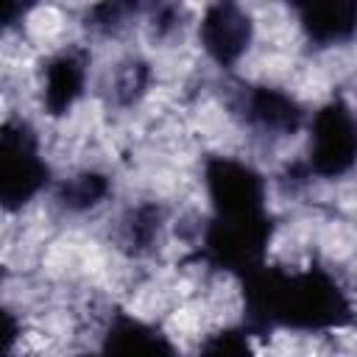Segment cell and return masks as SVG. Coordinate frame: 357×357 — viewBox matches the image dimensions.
<instances>
[{"label":"cell","instance_id":"8992f818","mask_svg":"<svg viewBox=\"0 0 357 357\" xmlns=\"http://www.w3.org/2000/svg\"><path fill=\"white\" fill-rule=\"evenodd\" d=\"M251 31L254 25L245 8L234 3H215L201 20V45L220 67H229L248 50Z\"/></svg>","mask_w":357,"mask_h":357},{"label":"cell","instance_id":"4fadbf2b","mask_svg":"<svg viewBox=\"0 0 357 357\" xmlns=\"http://www.w3.org/2000/svg\"><path fill=\"white\" fill-rule=\"evenodd\" d=\"M159 229V209L156 206H139L131 212V220L126 223V245H131L134 251L148 248L156 237Z\"/></svg>","mask_w":357,"mask_h":357},{"label":"cell","instance_id":"5b68a950","mask_svg":"<svg viewBox=\"0 0 357 357\" xmlns=\"http://www.w3.org/2000/svg\"><path fill=\"white\" fill-rule=\"evenodd\" d=\"M204 181L215 215L265 212V184L251 165L229 156H209L204 165Z\"/></svg>","mask_w":357,"mask_h":357},{"label":"cell","instance_id":"9a60e30c","mask_svg":"<svg viewBox=\"0 0 357 357\" xmlns=\"http://www.w3.org/2000/svg\"><path fill=\"white\" fill-rule=\"evenodd\" d=\"M78 357H98V354H78Z\"/></svg>","mask_w":357,"mask_h":357},{"label":"cell","instance_id":"7c38bea8","mask_svg":"<svg viewBox=\"0 0 357 357\" xmlns=\"http://www.w3.org/2000/svg\"><path fill=\"white\" fill-rule=\"evenodd\" d=\"M195 357H254V351H251L245 332L223 329V332H215L212 337H206Z\"/></svg>","mask_w":357,"mask_h":357},{"label":"cell","instance_id":"30bf717a","mask_svg":"<svg viewBox=\"0 0 357 357\" xmlns=\"http://www.w3.org/2000/svg\"><path fill=\"white\" fill-rule=\"evenodd\" d=\"M84 75H86V56L81 50H64L47 61L42 103L53 117L64 114L78 100L84 89Z\"/></svg>","mask_w":357,"mask_h":357},{"label":"cell","instance_id":"3957f363","mask_svg":"<svg viewBox=\"0 0 357 357\" xmlns=\"http://www.w3.org/2000/svg\"><path fill=\"white\" fill-rule=\"evenodd\" d=\"M47 165L39 156L36 134L22 120L3 123L0 131V201L8 212L25 206L45 184Z\"/></svg>","mask_w":357,"mask_h":357},{"label":"cell","instance_id":"5bb4252c","mask_svg":"<svg viewBox=\"0 0 357 357\" xmlns=\"http://www.w3.org/2000/svg\"><path fill=\"white\" fill-rule=\"evenodd\" d=\"M145 84H148V67L137 61V64H131V67L123 70V75H120V81H117V92H120L123 100L128 103V100H134V98L145 89Z\"/></svg>","mask_w":357,"mask_h":357},{"label":"cell","instance_id":"8fae6325","mask_svg":"<svg viewBox=\"0 0 357 357\" xmlns=\"http://www.w3.org/2000/svg\"><path fill=\"white\" fill-rule=\"evenodd\" d=\"M106 192H109V178L103 173L86 170V173H78L61 184L59 201L67 209H89V206L100 204L106 198Z\"/></svg>","mask_w":357,"mask_h":357},{"label":"cell","instance_id":"7a4b0ae2","mask_svg":"<svg viewBox=\"0 0 357 357\" xmlns=\"http://www.w3.org/2000/svg\"><path fill=\"white\" fill-rule=\"evenodd\" d=\"M273 237V220L268 212L254 215H212L204 231L201 257L218 268L237 273L240 279L262 268L268 243Z\"/></svg>","mask_w":357,"mask_h":357},{"label":"cell","instance_id":"9c48e42d","mask_svg":"<svg viewBox=\"0 0 357 357\" xmlns=\"http://www.w3.org/2000/svg\"><path fill=\"white\" fill-rule=\"evenodd\" d=\"M298 22L304 33L318 45L346 42L357 31V3L332 0V3H296Z\"/></svg>","mask_w":357,"mask_h":357},{"label":"cell","instance_id":"ba28073f","mask_svg":"<svg viewBox=\"0 0 357 357\" xmlns=\"http://www.w3.org/2000/svg\"><path fill=\"white\" fill-rule=\"evenodd\" d=\"M243 114L251 126L268 134H296L304 120L298 100L273 86H251L243 95Z\"/></svg>","mask_w":357,"mask_h":357},{"label":"cell","instance_id":"6da1fadb","mask_svg":"<svg viewBox=\"0 0 357 357\" xmlns=\"http://www.w3.org/2000/svg\"><path fill=\"white\" fill-rule=\"evenodd\" d=\"M245 326L254 335L284 329H340L354 321L351 301L340 284L321 268L284 271L257 268L243 276Z\"/></svg>","mask_w":357,"mask_h":357},{"label":"cell","instance_id":"52a82bcc","mask_svg":"<svg viewBox=\"0 0 357 357\" xmlns=\"http://www.w3.org/2000/svg\"><path fill=\"white\" fill-rule=\"evenodd\" d=\"M103 357H178V354L156 326L120 312L112 318L106 329Z\"/></svg>","mask_w":357,"mask_h":357},{"label":"cell","instance_id":"277c9868","mask_svg":"<svg viewBox=\"0 0 357 357\" xmlns=\"http://www.w3.org/2000/svg\"><path fill=\"white\" fill-rule=\"evenodd\" d=\"M357 162V120L343 100H329L312 120L310 170L335 178Z\"/></svg>","mask_w":357,"mask_h":357}]
</instances>
